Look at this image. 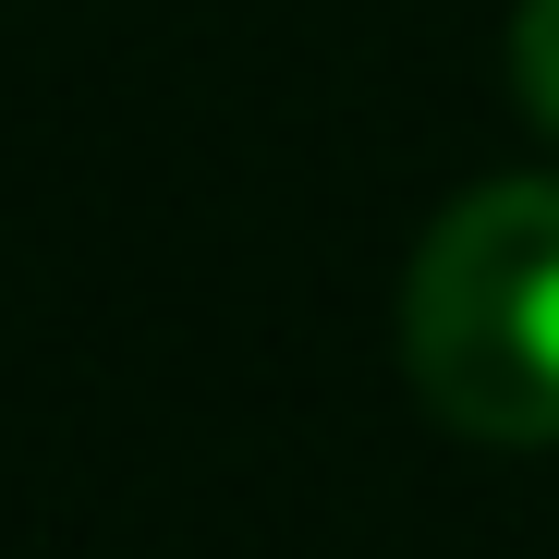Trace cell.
Instances as JSON below:
<instances>
[{
  "label": "cell",
  "instance_id": "obj_1",
  "mask_svg": "<svg viewBox=\"0 0 559 559\" xmlns=\"http://www.w3.org/2000/svg\"><path fill=\"white\" fill-rule=\"evenodd\" d=\"M402 378L450 438H559V170L475 182L402 267Z\"/></svg>",
  "mask_w": 559,
  "mask_h": 559
},
{
  "label": "cell",
  "instance_id": "obj_2",
  "mask_svg": "<svg viewBox=\"0 0 559 559\" xmlns=\"http://www.w3.org/2000/svg\"><path fill=\"white\" fill-rule=\"evenodd\" d=\"M511 98L559 134V0H511Z\"/></svg>",
  "mask_w": 559,
  "mask_h": 559
}]
</instances>
